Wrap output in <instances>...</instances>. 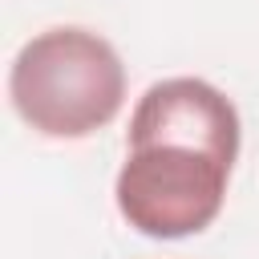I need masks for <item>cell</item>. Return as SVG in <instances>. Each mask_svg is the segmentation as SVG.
Segmentation results:
<instances>
[{
    "label": "cell",
    "mask_w": 259,
    "mask_h": 259,
    "mask_svg": "<svg viewBox=\"0 0 259 259\" xmlns=\"http://www.w3.org/2000/svg\"><path fill=\"white\" fill-rule=\"evenodd\" d=\"M239 158V113L198 77L154 81L130 117V150L117 170V210L150 239L206 231L227 198Z\"/></svg>",
    "instance_id": "1"
},
{
    "label": "cell",
    "mask_w": 259,
    "mask_h": 259,
    "mask_svg": "<svg viewBox=\"0 0 259 259\" xmlns=\"http://www.w3.org/2000/svg\"><path fill=\"white\" fill-rule=\"evenodd\" d=\"M8 97L24 125L45 138H89L125 101L117 49L89 28L36 32L12 61Z\"/></svg>",
    "instance_id": "2"
}]
</instances>
